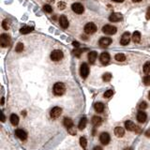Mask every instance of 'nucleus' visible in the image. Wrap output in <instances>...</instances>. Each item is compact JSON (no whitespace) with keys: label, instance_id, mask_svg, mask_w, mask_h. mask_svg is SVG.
<instances>
[{"label":"nucleus","instance_id":"1","mask_svg":"<svg viewBox=\"0 0 150 150\" xmlns=\"http://www.w3.org/2000/svg\"><path fill=\"white\" fill-rule=\"evenodd\" d=\"M66 91V86L63 83H56L54 85V93L56 96H62Z\"/></svg>","mask_w":150,"mask_h":150},{"label":"nucleus","instance_id":"2","mask_svg":"<svg viewBox=\"0 0 150 150\" xmlns=\"http://www.w3.org/2000/svg\"><path fill=\"white\" fill-rule=\"evenodd\" d=\"M63 52L61 51V50H54V51L51 53V55H50V57H51V59L53 61H59L61 60V59L63 58Z\"/></svg>","mask_w":150,"mask_h":150},{"label":"nucleus","instance_id":"3","mask_svg":"<svg viewBox=\"0 0 150 150\" xmlns=\"http://www.w3.org/2000/svg\"><path fill=\"white\" fill-rule=\"evenodd\" d=\"M10 44V37L8 34H2L0 36V45L3 48H6Z\"/></svg>","mask_w":150,"mask_h":150},{"label":"nucleus","instance_id":"4","mask_svg":"<svg viewBox=\"0 0 150 150\" xmlns=\"http://www.w3.org/2000/svg\"><path fill=\"white\" fill-rule=\"evenodd\" d=\"M125 127H126V129H128V130L135 131V132H137V133H139V132H140V129H139V127L136 126L133 122L130 121V120H128V121L125 122Z\"/></svg>","mask_w":150,"mask_h":150},{"label":"nucleus","instance_id":"5","mask_svg":"<svg viewBox=\"0 0 150 150\" xmlns=\"http://www.w3.org/2000/svg\"><path fill=\"white\" fill-rule=\"evenodd\" d=\"M117 31L116 27L114 26H110V24H106L102 27V32L107 35H114Z\"/></svg>","mask_w":150,"mask_h":150},{"label":"nucleus","instance_id":"6","mask_svg":"<svg viewBox=\"0 0 150 150\" xmlns=\"http://www.w3.org/2000/svg\"><path fill=\"white\" fill-rule=\"evenodd\" d=\"M97 31V26L94 23H88L84 26V32L86 34H94Z\"/></svg>","mask_w":150,"mask_h":150},{"label":"nucleus","instance_id":"7","mask_svg":"<svg viewBox=\"0 0 150 150\" xmlns=\"http://www.w3.org/2000/svg\"><path fill=\"white\" fill-rule=\"evenodd\" d=\"M71 9L76 14H82L84 11V8L81 3H73L71 5Z\"/></svg>","mask_w":150,"mask_h":150},{"label":"nucleus","instance_id":"8","mask_svg":"<svg viewBox=\"0 0 150 150\" xmlns=\"http://www.w3.org/2000/svg\"><path fill=\"white\" fill-rule=\"evenodd\" d=\"M80 74L84 79L87 78V76L89 74V68L86 63H83L81 65V67H80Z\"/></svg>","mask_w":150,"mask_h":150},{"label":"nucleus","instance_id":"9","mask_svg":"<svg viewBox=\"0 0 150 150\" xmlns=\"http://www.w3.org/2000/svg\"><path fill=\"white\" fill-rule=\"evenodd\" d=\"M130 41V34L129 32H125L121 37V40H120V43L123 46H126L128 45Z\"/></svg>","mask_w":150,"mask_h":150},{"label":"nucleus","instance_id":"10","mask_svg":"<svg viewBox=\"0 0 150 150\" xmlns=\"http://www.w3.org/2000/svg\"><path fill=\"white\" fill-rule=\"evenodd\" d=\"M15 135L22 141L26 140V138H27V133H26V131L23 130V129H16V130H15Z\"/></svg>","mask_w":150,"mask_h":150},{"label":"nucleus","instance_id":"11","mask_svg":"<svg viewBox=\"0 0 150 150\" xmlns=\"http://www.w3.org/2000/svg\"><path fill=\"white\" fill-rule=\"evenodd\" d=\"M61 114H62V109L60 107H54L50 112V115L53 118H57L60 116Z\"/></svg>","mask_w":150,"mask_h":150},{"label":"nucleus","instance_id":"12","mask_svg":"<svg viewBox=\"0 0 150 150\" xmlns=\"http://www.w3.org/2000/svg\"><path fill=\"white\" fill-rule=\"evenodd\" d=\"M110 140H111V137L110 135H109V133H107V132H102V133L101 134V136H99V141H101V143H102V145H108L109 142H110Z\"/></svg>","mask_w":150,"mask_h":150},{"label":"nucleus","instance_id":"13","mask_svg":"<svg viewBox=\"0 0 150 150\" xmlns=\"http://www.w3.org/2000/svg\"><path fill=\"white\" fill-rule=\"evenodd\" d=\"M122 14L119 13V12H114L110 15L109 17V20L113 23H116V22H119L122 20Z\"/></svg>","mask_w":150,"mask_h":150},{"label":"nucleus","instance_id":"14","mask_svg":"<svg viewBox=\"0 0 150 150\" xmlns=\"http://www.w3.org/2000/svg\"><path fill=\"white\" fill-rule=\"evenodd\" d=\"M111 43H112V39H111V38H108V37L101 38V40H99V41H98V44L101 45V47H103V48L109 46Z\"/></svg>","mask_w":150,"mask_h":150},{"label":"nucleus","instance_id":"15","mask_svg":"<svg viewBox=\"0 0 150 150\" xmlns=\"http://www.w3.org/2000/svg\"><path fill=\"white\" fill-rule=\"evenodd\" d=\"M110 54H108V53H106V52H103L102 54H101V56H99V60H101V62L103 64V65H106V64H108L109 62H110Z\"/></svg>","mask_w":150,"mask_h":150},{"label":"nucleus","instance_id":"16","mask_svg":"<svg viewBox=\"0 0 150 150\" xmlns=\"http://www.w3.org/2000/svg\"><path fill=\"white\" fill-rule=\"evenodd\" d=\"M59 23H60V26L62 28H64V29H66V28L68 27V18L65 16V15H61L60 17H59Z\"/></svg>","mask_w":150,"mask_h":150},{"label":"nucleus","instance_id":"17","mask_svg":"<svg viewBox=\"0 0 150 150\" xmlns=\"http://www.w3.org/2000/svg\"><path fill=\"white\" fill-rule=\"evenodd\" d=\"M146 117H147V115H146V114H145V112H143V111H140V112H138V114H137V120H138L140 123L145 122Z\"/></svg>","mask_w":150,"mask_h":150},{"label":"nucleus","instance_id":"18","mask_svg":"<svg viewBox=\"0 0 150 150\" xmlns=\"http://www.w3.org/2000/svg\"><path fill=\"white\" fill-rule=\"evenodd\" d=\"M33 30H34V26H24L20 29V33H21V34H23V35H26V34H28V33L32 32Z\"/></svg>","mask_w":150,"mask_h":150},{"label":"nucleus","instance_id":"19","mask_svg":"<svg viewBox=\"0 0 150 150\" xmlns=\"http://www.w3.org/2000/svg\"><path fill=\"white\" fill-rule=\"evenodd\" d=\"M97 57H98V54H97V52H95V51L90 52V53L88 54V61L90 62V64L95 63V61H96Z\"/></svg>","mask_w":150,"mask_h":150},{"label":"nucleus","instance_id":"20","mask_svg":"<svg viewBox=\"0 0 150 150\" xmlns=\"http://www.w3.org/2000/svg\"><path fill=\"white\" fill-rule=\"evenodd\" d=\"M115 136H117V137H123L124 136V134H125V130H124V129L123 128H121V127H116L115 129Z\"/></svg>","mask_w":150,"mask_h":150},{"label":"nucleus","instance_id":"21","mask_svg":"<svg viewBox=\"0 0 150 150\" xmlns=\"http://www.w3.org/2000/svg\"><path fill=\"white\" fill-rule=\"evenodd\" d=\"M86 122H87V119L85 116H83L82 118H81V120H80L79 122V125H78V128H79V129H81V130H83V129L85 128V126H86Z\"/></svg>","mask_w":150,"mask_h":150},{"label":"nucleus","instance_id":"22","mask_svg":"<svg viewBox=\"0 0 150 150\" xmlns=\"http://www.w3.org/2000/svg\"><path fill=\"white\" fill-rule=\"evenodd\" d=\"M63 124L65 125L66 128L68 129L73 127V121L70 119V118H68V117H65V119H64V121H63Z\"/></svg>","mask_w":150,"mask_h":150},{"label":"nucleus","instance_id":"23","mask_svg":"<svg viewBox=\"0 0 150 150\" xmlns=\"http://www.w3.org/2000/svg\"><path fill=\"white\" fill-rule=\"evenodd\" d=\"M9 119H10V123H11L13 126H17V125L19 124V117L17 115H15V114H12L11 115H10V117H9Z\"/></svg>","mask_w":150,"mask_h":150},{"label":"nucleus","instance_id":"24","mask_svg":"<svg viewBox=\"0 0 150 150\" xmlns=\"http://www.w3.org/2000/svg\"><path fill=\"white\" fill-rule=\"evenodd\" d=\"M132 40H133L135 43H139L141 40V33L139 31H135V32L132 34Z\"/></svg>","mask_w":150,"mask_h":150},{"label":"nucleus","instance_id":"25","mask_svg":"<svg viewBox=\"0 0 150 150\" xmlns=\"http://www.w3.org/2000/svg\"><path fill=\"white\" fill-rule=\"evenodd\" d=\"M101 122H102V119H101V117L99 116H97V115H95V116H93V118H92V124L94 125V126H99V125L101 124Z\"/></svg>","mask_w":150,"mask_h":150},{"label":"nucleus","instance_id":"26","mask_svg":"<svg viewBox=\"0 0 150 150\" xmlns=\"http://www.w3.org/2000/svg\"><path fill=\"white\" fill-rule=\"evenodd\" d=\"M94 108H95V110L98 113H102L103 110H104V104L101 102H97L96 104L94 105Z\"/></svg>","mask_w":150,"mask_h":150},{"label":"nucleus","instance_id":"27","mask_svg":"<svg viewBox=\"0 0 150 150\" xmlns=\"http://www.w3.org/2000/svg\"><path fill=\"white\" fill-rule=\"evenodd\" d=\"M115 58L116 61H118V62H123V61L126 60V55H125L124 54H115Z\"/></svg>","mask_w":150,"mask_h":150},{"label":"nucleus","instance_id":"28","mask_svg":"<svg viewBox=\"0 0 150 150\" xmlns=\"http://www.w3.org/2000/svg\"><path fill=\"white\" fill-rule=\"evenodd\" d=\"M80 145L84 149H86V145H87V141L85 137H81L80 138Z\"/></svg>","mask_w":150,"mask_h":150},{"label":"nucleus","instance_id":"29","mask_svg":"<svg viewBox=\"0 0 150 150\" xmlns=\"http://www.w3.org/2000/svg\"><path fill=\"white\" fill-rule=\"evenodd\" d=\"M102 79L104 82H109V81H111V79H112V74H111L110 72L104 73V74L102 75Z\"/></svg>","mask_w":150,"mask_h":150},{"label":"nucleus","instance_id":"30","mask_svg":"<svg viewBox=\"0 0 150 150\" xmlns=\"http://www.w3.org/2000/svg\"><path fill=\"white\" fill-rule=\"evenodd\" d=\"M143 72H145V74H148V73L150 72V62L149 61H147V62L143 65Z\"/></svg>","mask_w":150,"mask_h":150},{"label":"nucleus","instance_id":"31","mask_svg":"<svg viewBox=\"0 0 150 150\" xmlns=\"http://www.w3.org/2000/svg\"><path fill=\"white\" fill-rule=\"evenodd\" d=\"M84 50L81 49V48H76V49L74 50V51L72 52L73 54H74L75 56H77V57H80L81 56V54H83V52H84Z\"/></svg>","mask_w":150,"mask_h":150},{"label":"nucleus","instance_id":"32","mask_svg":"<svg viewBox=\"0 0 150 150\" xmlns=\"http://www.w3.org/2000/svg\"><path fill=\"white\" fill-rule=\"evenodd\" d=\"M23 44L22 42H19L18 44L16 45V47H15V51L17 53H21V52H23Z\"/></svg>","mask_w":150,"mask_h":150},{"label":"nucleus","instance_id":"33","mask_svg":"<svg viewBox=\"0 0 150 150\" xmlns=\"http://www.w3.org/2000/svg\"><path fill=\"white\" fill-rule=\"evenodd\" d=\"M2 27L4 28L5 30H8L9 28V22L8 19H5L4 21L2 22Z\"/></svg>","mask_w":150,"mask_h":150},{"label":"nucleus","instance_id":"34","mask_svg":"<svg viewBox=\"0 0 150 150\" xmlns=\"http://www.w3.org/2000/svg\"><path fill=\"white\" fill-rule=\"evenodd\" d=\"M113 95H114V91L110 89V90H107L105 93L103 94V97H104V98H110V97H112Z\"/></svg>","mask_w":150,"mask_h":150},{"label":"nucleus","instance_id":"35","mask_svg":"<svg viewBox=\"0 0 150 150\" xmlns=\"http://www.w3.org/2000/svg\"><path fill=\"white\" fill-rule=\"evenodd\" d=\"M146 108H147V103L145 102V101H143V102H141L139 104V109L140 110H145Z\"/></svg>","mask_w":150,"mask_h":150},{"label":"nucleus","instance_id":"36","mask_svg":"<svg viewBox=\"0 0 150 150\" xmlns=\"http://www.w3.org/2000/svg\"><path fill=\"white\" fill-rule=\"evenodd\" d=\"M143 84H145V85H150V75H147V76H145V78H143Z\"/></svg>","mask_w":150,"mask_h":150},{"label":"nucleus","instance_id":"37","mask_svg":"<svg viewBox=\"0 0 150 150\" xmlns=\"http://www.w3.org/2000/svg\"><path fill=\"white\" fill-rule=\"evenodd\" d=\"M52 7L50 6V5H45L44 7H43V10H44L45 12H47V13H50V12H52Z\"/></svg>","mask_w":150,"mask_h":150},{"label":"nucleus","instance_id":"38","mask_svg":"<svg viewBox=\"0 0 150 150\" xmlns=\"http://www.w3.org/2000/svg\"><path fill=\"white\" fill-rule=\"evenodd\" d=\"M57 7H58L60 9H64L66 7V4L63 2V1H60V2L58 3V5H57Z\"/></svg>","mask_w":150,"mask_h":150},{"label":"nucleus","instance_id":"39","mask_svg":"<svg viewBox=\"0 0 150 150\" xmlns=\"http://www.w3.org/2000/svg\"><path fill=\"white\" fill-rule=\"evenodd\" d=\"M68 131H70V133L72 134V135H75V134H76V129H74V127H72V128L68 129Z\"/></svg>","mask_w":150,"mask_h":150},{"label":"nucleus","instance_id":"40","mask_svg":"<svg viewBox=\"0 0 150 150\" xmlns=\"http://www.w3.org/2000/svg\"><path fill=\"white\" fill-rule=\"evenodd\" d=\"M145 18H146V20L150 19V7L147 9V11H146V14H145Z\"/></svg>","mask_w":150,"mask_h":150},{"label":"nucleus","instance_id":"41","mask_svg":"<svg viewBox=\"0 0 150 150\" xmlns=\"http://www.w3.org/2000/svg\"><path fill=\"white\" fill-rule=\"evenodd\" d=\"M72 44H73V46H74V47H76V48H80V44H79V43H78V42L77 41H73L72 42Z\"/></svg>","mask_w":150,"mask_h":150},{"label":"nucleus","instance_id":"42","mask_svg":"<svg viewBox=\"0 0 150 150\" xmlns=\"http://www.w3.org/2000/svg\"><path fill=\"white\" fill-rule=\"evenodd\" d=\"M145 135L147 136V137H150V129L145 131Z\"/></svg>","mask_w":150,"mask_h":150},{"label":"nucleus","instance_id":"43","mask_svg":"<svg viewBox=\"0 0 150 150\" xmlns=\"http://www.w3.org/2000/svg\"><path fill=\"white\" fill-rule=\"evenodd\" d=\"M93 150H102V147H101V146H95Z\"/></svg>","mask_w":150,"mask_h":150},{"label":"nucleus","instance_id":"44","mask_svg":"<svg viewBox=\"0 0 150 150\" xmlns=\"http://www.w3.org/2000/svg\"><path fill=\"white\" fill-rule=\"evenodd\" d=\"M1 114H2V117H1V121L2 122H4L5 121V115H4V113H1Z\"/></svg>","mask_w":150,"mask_h":150},{"label":"nucleus","instance_id":"45","mask_svg":"<svg viewBox=\"0 0 150 150\" xmlns=\"http://www.w3.org/2000/svg\"><path fill=\"white\" fill-rule=\"evenodd\" d=\"M114 2H116V3H121V2H123L124 0H113Z\"/></svg>","mask_w":150,"mask_h":150},{"label":"nucleus","instance_id":"46","mask_svg":"<svg viewBox=\"0 0 150 150\" xmlns=\"http://www.w3.org/2000/svg\"><path fill=\"white\" fill-rule=\"evenodd\" d=\"M140 1H142V0H132V2H135V3H138L140 2Z\"/></svg>","mask_w":150,"mask_h":150},{"label":"nucleus","instance_id":"47","mask_svg":"<svg viewBox=\"0 0 150 150\" xmlns=\"http://www.w3.org/2000/svg\"><path fill=\"white\" fill-rule=\"evenodd\" d=\"M1 104H2V105L4 104V98H1Z\"/></svg>","mask_w":150,"mask_h":150},{"label":"nucleus","instance_id":"48","mask_svg":"<svg viewBox=\"0 0 150 150\" xmlns=\"http://www.w3.org/2000/svg\"><path fill=\"white\" fill-rule=\"evenodd\" d=\"M148 98L150 99V91H149V93H148Z\"/></svg>","mask_w":150,"mask_h":150},{"label":"nucleus","instance_id":"49","mask_svg":"<svg viewBox=\"0 0 150 150\" xmlns=\"http://www.w3.org/2000/svg\"><path fill=\"white\" fill-rule=\"evenodd\" d=\"M124 150H130V149H129V148H125Z\"/></svg>","mask_w":150,"mask_h":150}]
</instances>
